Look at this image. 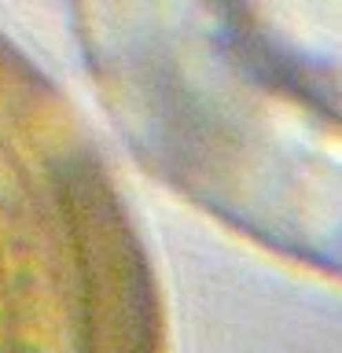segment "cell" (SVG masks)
<instances>
[{
  "label": "cell",
  "instance_id": "obj_1",
  "mask_svg": "<svg viewBox=\"0 0 342 353\" xmlns=\"http://www.w3.org/2000/svg\"><path fill=\"white\" fill-rule=\"evenodd\" d=\"M0 353H162L114 170L70 92L0 30Z\"/></svg>",
  "mask_w": 342,
  "mask_h": 353
}]
</instances>
